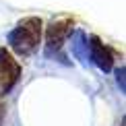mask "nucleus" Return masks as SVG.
Masks as SVG:
<instances>
[{"label": "nucleus", "instance_id": "obj_1", "mask_svg": "<svg viewBox=\"0 0 126 126\" xmlns=\"http://www.w3.org/2000/svg\"><path fill=\"white\" fill-rule=\"evenodd\" d=\"M39 33H41V21L39 19H27L17 27L13 35H10V41L17 48V52L21 54H27L37 46L39 41Z\"/></svg>", "mask_w": 126, "mask_h": 126}, {"label": "nucleus", "instance_id": "obj_2", "mask_svg": "<svg viewBox=\"0 0 126 126\" xmlns=\"http://www.w3.org/2000/svg\"><path fill=\"white\" fill-rule=\"evenodd\" d=\"M19 75H21V66L15 62V58L6 50H0V85L4 91L13 87V83L19 79Z\"/></svg>", "mask_w": 126, "mask_h": 126}, {"label": "nucleus", "instance_id": "obj_3", "mask_svg": "<svg viewBox=\"0 0 126 126\" xmlns=\"http://www.w3.org/2000/svg\"><path fill=\"white\" fill-rule=\"evenodd\" d=\"M70 25H72V23H62V21L52 23V27H50V31H48V44H50V48H52V46L58 48L62 41L66 39L68 31H70Z\"/></svg>", "mask_w": 126, "mask_h": 126}]
</instances>
